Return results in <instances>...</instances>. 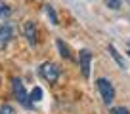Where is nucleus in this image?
Here are the masks:
<instances>
[{
  "label": "nucleus",
  "instance_id": "nucleus-7",
  "mask_svg": "<svg viewBox=\"0 0 130 114\" xmlns=\"http://www.w3.org/2000/svg\"><path fill=\"white\" fill-rule=\"evenodd\" d=\"M56 46H57V51H59V55L63 57V59H67V61H73V53H71V48L65 44L61 38H57V40H56Z\"/></svg>",
  "mask_w": 130,
  "mask_h": 114
},
{
  "label": "nucleus",
  "instance_id": "nucleus-13",
  "mask_svg": "<svg viewBox=\"0 0 130 114\" xmlns=\"http://www.w3.org/2000/svg\"><path fill=\"white\" fill-rule=\"evenodd\" d=\"M0 114H15V110H13L12 105H2L0 106Z\"/></svg>",
  "mask_w": 130,
  "mask_h": 114
},
{
  "label": "nucleus",
  "instance_id": "nucleus-1",
  "mask_svg": "<svg viewBox=\"0 0 130 114\" xmlns=\"http://www.w3.org/2000/svg\"><path fill=\"white\" fill-rule=\"evenodd\" d=\"M38 74H40V78H42V80H46L48 84H56L57 78H59V74H61V69H59V65H56V63L46 61V63H42V65H40Z\"/></svg>",
  "mask_w": 130,
  "mask_h": 114
},
{
  "label": "nucleus",
  "instance_id": "nucleus-14",
  "mask_svg": "<svg viewBox=\"0 0 130 114\" xmlns=\"http://www.w3.org/2000/svg\"><path fill=\"white\" fill-rule=\"evenodd\" d=\"M111 114H130V110L124 106H115V108H111Z\"/></svg>",
  "mask_w": 130,
  "mask_h": 114
},
{
  "label": "nucleus",
  "instance_id": "nucleus-4",
  "mask_svg": "<svg viewBox=\"0 0 130 114\" xmlns=\"http://www.w3.org/2000/svg\"><path fill=\"white\" fill-rule=\"evenodd\" d=\"M15 31H17V28H15L13 23H2V25H0V49H4L6 46L12 42Z\"/></svg>",
  "mask_w": 130,
  "mask_h": 114
},
{
  "label": "nucleus",
  "instance_id": "nucleus-6",
  "mask_svg": "<svg viewBox=\"0 0 130 114\" xmlns=\"http://www.w3.org/2000/svg\"><path fill=\"white\" fill-rule=\"evenodd\" d=\"M23 34H25V38H27V42L31 46H37V42H38V28H37V23H35V21H27V23L23 25Z\"/></svg>",
  "mask_w": 130,
  "mask_h": 114
},
{
  "label": "nucleus",
  "instance_id": "nucleus-3",
  "mask_svg": "<svg viewBox=\"0 0 130 114\" xmlns=\"http://www.w3.org/2000/svg\"><path fill=\"white\" fill-rule=\"evenodd\" d=\"M12 90H13V95H15V99L19 101L21 106L32 108V101H31V97H29V93L25 91V86H23V82H21L19 78H13L12 80Z\"/></svg>",
  "mask_w": 130,
  "mask_h": 114
},
{
  "label": "nucleus",
  "instance_id": "nucleus-11",
  "mask_svg": "<svg viewBox=\"0 0 130 114\" xmlns=\"http://www.w3.org/2000/svg\"><path fill=\"white\" fill-rule=\"evenodd\" d=\"M29 97H31V101L38 103V101L42 99V90H40V88H35V90L31 91V95H29Z\"/></svg>",
  "mask_w": 130,
  "mask_h": 114
},
{
  "label": "nucleus",
  "instance_id": "nucleus-15",
  "mask_svg": "<svg viewBox=\"0 0 130 114\" xmlns=\"http://www.w3.org/2000/svg\"><path fill=\"white\" fill-rule=\"evenodd\" d=\"M126 2H128V4H130V0H126Z\"/></svg>",
  "mask_w": 130,
  "mask_h": 114
},
{
  "label": "nucleus",
  "instance_id": "nucleus-8",
  "mask_svg": "<svg viewBox=\"0 0 130 114\" xmlns=\"http://www.w3.org/2000/svg\"><path fill=\"white\" fill-rule=\"evenodd\" d=\"M107 51H109V55H111V57H113V59H115V63H117V65L121 67L122 70H124V69H126V63H124V59H122V55H121V53L117 51V48H115L113 44H109V48H107Z\"/></svg>",
  "mask_w": 130,
  "mask_h": 114
},
{
  "label": "nucleus",
  "instance_id": "nucleus-16",
  "mask_svg": "<svg viewBox=\"0 0 130 114\" xmlns=\"http://www.w3.org/2000/svg\"><path fill=\"white\" fill-rule=\"evenodd\" d=\"M128 46H130V40H128Z\"/></svg>",
  "mask_w": 130,
  "mask_h": 114
},
{
  "label": "nucleus",
  "instance_id": "nucleus-2",
  "mask_svg": "<svg viewBox=\"0 0 130 114\" xmlns=\"http://www.w3.org/2000/svg\"><path fill=\"white\" fill-rule=\"evenodd\" d=\"M96 86H98L100 95H102V101L109 106L111 103L115 101V88H113V84H111V80H107V78H98Z\"/></svg>",
  "mask_w": 130,
  "mask_h": 114
},
{
  "label": "nucleus",
  "instance_id": "nucleus-5",
  "mask_svg": "<svg viewBox=\"0 0 130 114\" xmlns=\"http://www.w3.org/2000/svg\"><path fill=\"white\" fill-rule=\"evenodd\" d=\"M78 67L84 78H90V67H92V51L90 49H80L78 51Z\"/></svg>",
  "mask_w": 130,
  "mask_h": 114
},
{
  "label": "nucleus",
  "instance_id": "nucleus-10",
  "mask_svg": "<svg viewBox=\"0 0 130 114\" xmlns=\"http://www.w3.org/2000/svg\"><path fill=\"white\" fill-rule=\"evenodd\" d=\"M10 15H12V8H10V4L0 2V19H8Z\"/></svg>",
  "mask_w": 130,
  "mask_h": 114
},
{
  "label": "nucleus",
  "instance_id": "nucleus-9",
  "mask_svg": "<svg viewBox=\"0 0 130 114\" xmlns=\"http://www.w3.org/2000/svg\"><path fill=\"white\" fill-rule=\"evenodd\" d=\"M44 10H46V15H48L50 23H52V25H59V19H57V13H56V10H54L50 4H46V6H44Z\"/></svg>",
  "mask_w": 130,
  "mask_h": 114
},
{
  "label": "nucleus",
  "instance_id": "nucleus-12",
  "mask_svg": "<svg viewBox=\"0 0 130 114\" xmlns=\"http://www.w3.org/2000/svg\"><path fill=\"white\" fill-rule=\"evenodd\" d=\"M121 2H122V0H105V6L111 8V10H119V8H121Z\"/></svg>",
  "mask_w": 130,
  "mask_h": 114
},
{
  "label": "nucleus",
  "instance_id": "nucleus-17",
  "mask_svg": "<svg viewBox=\"0 0 130 114\" xmlns=\"http://www.w3.org/2000/svg\"><path fill=\"white\" fill-rule=\"evenodd\" d=\"M128 55H130V51H128Z\"/></svg>",
  "mask_w": 130,
  "mask_h": 114
}]
</instances>
